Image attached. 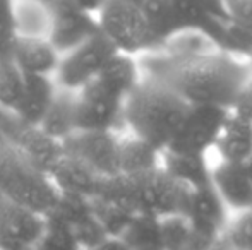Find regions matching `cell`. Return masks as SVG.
Instances as JSON below:
<instances>
[{
  "label": "cell",
  "mask_w": 252,
  "mask_h": 250,
  "mask_svg": "<svg viewBox=\"0 0 252 250\" xmlns=\"http://www.w3.org/2000/svg\"><path fill=\"white\" fill-rule=\"evenodd\" d=\"M143 76L172 86L189 105H221L232 110L237 96L252 77V60L221 48L192 55L144 54Z\"/></svg>",
  "instance_id": "1"
},
{
  "label": "cell",
  "mask_w": 252,
  "mask_h": 250,
  "mask_svg": "<svg viewBox=\"0 0 252 250\" xmlns=\"http://www.w3.org/2000/svg\"><path fill=\"white\" fill-rule=\"evenodd\" d=\"M192 187L177 180L163 167L141 173H117L101 180L96 195L119 202L134 214L168 216L186 213Z\"/></svg>",
  "instance_id": "2"
},
{
  "label": "cell",
  "mask_w": 252,
  "mask_h": 250,
  "mask_svg": "<svg viewBox=\"0 0 252 250\" xmlns=\"http://www.w3.org/2000/svg\"><path fill=\"white\" fill-rule=\"evenodd\" d=\"M189 103L172 86L153 77H143L124 105L126 127L130 132L166 149L172 142Z\"/></svg>",
  "instance_id": "3"
},
{
  "label": "cell",
  "mask_w": 252,
  "mask_h": 250,
  "mask_svg": "<svg viewBox=\"0 0 252 250\" xmlns=\"http://www.w3.org/2000/svg\"><path fill=\"white\" fill-rule=\"evenodd\" d=\"M0 194L45 216L55 206L60 190L50 175L23 153L0 144Z\"/></svg>",
  "instance_id": "4"
},
{
  "label": "cell",
  "mask_w": 252,
  "mask_h": 250,
  "mask_svg": "<svg viewBox=\"0 0 252 250\" xmlns=\"http://www.w3.org/2000/svg\"><path fill=\"white\" fill-rule=\"evenodd\" d=\"M101 33L122 54L144 55L150 50V33L143 7L126 0H106L98 12Z\"/></svg>",
  "instance_id": "5"
},
{
  "label": "cell",
  "mask_w": 252,
  "mask_h": 250,
  "mask_svg": "<svg viewBox=\"0 0 252 250\" xmlns=\"http://www.w3.org/2000/svg\"><path fill=\"white\" fill-rule=\"evenodd\" d=\"M228 115L230 108L221 107V105H189L182 118V124L179 125L166 149L194 154H211Z\"/></svg>",
  "instance_id": "6"
},
{
  "label": "cell",
  "mask_w": 252,
  "mask_h": 250,
  "mask_svg": "<svg viewBox=\"0 0 252 250\" xmlns=\"http://www.w3.org/2000/svg\"><path fill=\"white\" fill-rule=\"evenodd\" d=\"M117 48L108 38L100 31L90 36L86 41L70 50L60 58L57 77L62 87L79 91L86 86L90 81H93L106 62L117 54Z\"/></svg>",
  "instance_id": "7"
},
{
  "label": "cell",
  "mask_w": 252,
  "mask_h": 250,
  "mask_svg": "<svg viewBox=\"0 0 252 250\" xmlns=\"http://www.w3.org/2000/svg\"><path fill=\"white\" fill-rule=\"evenodd\" d=\"M50 14L48 40L60 55L69 54L83 41L100 31L98 19L93 12L83 9L70 0H40Z\"/></svg>",
  "instance_id": "8"
},
{
  "label": "cell",
  "mask_w": 252,
  "mask_h": 250,
  "mask_svg": "<svg viewBox=\"0 0 252 250\" xmlns=\"http://www.w3.org/2000/svg\"><path fill=\"white\" fill-rule=\"evenodd\" d=\"M62 146L63 153L79 158L101 177L120 173V139L113 130H76Z\"/></svg>",
  "instance_id": "9"
},
{
  "label": "cell",
  "mask_w": 252,
  "mask_h": 250,
  "mask_svg": "<svg viewBox=\"0 0 252 250\" xmlns=\"http://www.w3.org/2000/svg\"><path fill=\"white\" fill-rule=\"evenodd\" d=\"M124 105L108 91H105L96 81H90L77 91V130H115L126 125Z\"/></svg>",
  "instance_id": "10"
},
{
  "label": "cell",
  "mask_w": 252,
  "mask_h": 250,
  "mask_svg": "<svg viewBox=\"0 0 252 250\" xmlns=\"http://www.w3.org/2000/svg\"><path fill=\"white\" fill-rule=\"evenodd\" d=\"M43 216L0 194V249L36 247L43 231Z\"/></svg>",
  "instance_id": "11"
},
{
  "label": "cell",
  "mask_w": 252,
  "mask_h": 250,
  "mask_svg": "<svg viewBox=\"0 0 252 250\" xmlns=\"http://www.w3.org/2000/svg\"><path fill=\"white\" fill-rule=\"evenodd\" d=\"M211 182L232 213L252 207V182L244 163L213 158Z\"/></svg>",
  "instance_id": "12"
},
{
  "label": "cell",
  "mask_w": 252,
  "mask_h": 250,
  "mask_svg": "<svg viewBox=\"0 0 252 250\" xmlns=\"http://www.w3.org/2000/svg\"><path fill=\"white\" fill-rule=\"evenodd\" d=\"M211 156L223 161L246 163L252 156V118L230 110Z\"/></svg>",
  "instance_id": "13"
},
{
  "label": "cell",
  "mask_w": 252,
  "mask_h": 250,
  "mask_svg": "<svg viewBox=\"0 0 252 250\" xmlns=\"http://www.w3.org/2000/svg\"><path fill=\"white\" fill-rule=\"evenodd\" d=\"M143 77V67L136 58V55L117 52L106 62L101 72L94 77V81L110 94L126 101L130 96V93L141 84Z\"/></svg>",
  "instance_id": "14"
},
{
  "label": "cell",
  "mask_w": 252,
  "mask_h": 250,
  "mask_svg": "<svg viewBox=\"0 0 252 250\" xmlns=\"http://www.w3.org/2000/svg\"><path fill=\"white\" fill-rule=\"evenodd\" d=\"M14 63L26 76H50L59 69L60 54L48 38L21 34L14 50Z\"/></svg>",
  "instance_id": "15"
},
{
  "label": "cell",
  "mask_w": 252,
  "mask_h": 250,
  "mask_svg": "<svg viewBox=\"0 0 252 250\" xmlns=\"http://www.w3.org/2000/svg\"><path fill=\"white\" fill-rule=\"evenodd\" d=\"M50 177L60 192L83 194L88 197L96 195L101 180L105 178L98 171H94L90 165L67 153H63L59 163L53 167Z\"/></svg>",
  "instance_id": "16"
},
{
  "label": "cell",
  "mask_w": 252,
  "mask_h": 250,
  "mask_svg": "<svg viewBox=\"0 0 252 250\" xmlns=\"http://www.w3.org/2000/svg\"><path fill=\"white\" fill-rule=\"evenodd\" d=\"M161 167L177 180L196 189L211 182L213 156L211 154H194L175 149H165Z\"/></svg>",
  "instance_id": "17"
},
{
  "label": "cell",
  "mask_w": 252,
  "mask_h": 250,
  "mask_svg": "<svg viewBox=\"0 0 252 250\" xmlns=\"http://www.w3.org/2000/svg\"><path fill=\"white\" fill-rule=\"evenodd\" d=\"M141 7H143L148 33H150V50L148 52L159 50L173 36L182 33L172 0H143Z\"/></svg>",
  "instance_id": "18"
},
{
  "label": "cell",
  "mask_w": 252,
  "mask_h": 250,
  "mask_svg": "<svg viewBox=\"0 0 252 250\" xmlns=\"http://www.w3.org/2000/svg\"><path fill=\"white\" fill-rule=\"evenodd\" d=\"M55 93L57 89L50 76H26L24 74V93L14 110L26 122L40 125L55 98Z\"/></svg>",
  "instance_id": "19"
},
{
  "label": "cell",
  "mask_w": 252,
  "mask_h": 250,
  "mask_svg": "<svg viewBox=\"0 0 252 250\" xmlns=\"http://www.w3.org/2000/svg\"><path fill=\"white\" fill-rule=\"evenodd\" d=\"M77 91L62 87V91H57L47 115L41 120L40 127L48 132L52 137L63 140L72 132L77 130Z\"/></svg>",
  "instance_id": "20"
},
{
  "label": "cell",
  "mask_w": 252,
  "mask_h": 250,
  "mask_svg": "<svg viewBox=\"0 0 252 250\" xmlns=\"http://www.w3.org/2000/svg\"><path fill=\"white\" fill-rule=\"evenodd\" d=\"M163 151L146 139L130 134L120 139V173H141L161 167Z\"/></svg>",
  "instance_id": "21"
},
{
  "label": "cell",
  "mask_w": 252,
  "mask_h": 250,
  "mask_svg": "<svg viewBox=\"0 0 252 250\" xmlns=\"http://www.w3.org/2000/svg\"><path fill=\"white\" fill-rule=\"evenodd\" d=\"M120 238L126 242L127 249H163L161 218L151 214H136Z\"/></svg>",
  "instance_id": "22"
},
{
  "label": "cell",
  "mask_w": 252,
  "mask_h": 250,
  "mask_svg": "<svg viewBox=\"0 0 252 250\" xmlns=\"http://www.w3.org/2000/svg\"><path fill=\"white\" fill-rule=\"evenodd\" d=\"M43 231L34 249L43 250H72L79 249V240L76 237V231L69 223H65L60 218L53 214H45L43 216Z\"/></svg>",
  "instance_id": "23"
},
{
  "label": "cell",
  "mask_w": 252,
  "mask_h": 250,
  "mask_svg": "<svg viewBox=\"0 0 252 250\" xmlns=\"http://www.w3.org/2000/svg\"><path fill=\"white\" fill-rule=\"evenodd\" d=\"M50 214L63 220L72 228H76L81 223H84V221H88L90 218L94 216L93 200H91V197L83 195V194L60 192Z\"/></svg>",
  "instance_id": "24"
},
{
  "label": "cell",
  "mask_w": 252,
  "mask_h": 250,
  "mask_svg": "<svg viewBox=\"0 0 252 250\" xmlns=\"http://www.w3.org/2000/svg\"><path fill=\"white\" fill-rule=\"evenodd\" d=\"M91 200H93L94 216L103 224V228L108 231L110 237H120L129 226L132 218L136 216L127 207L120 206L119 202H113L110 199H105V197L94 195L91 197Z\"/></svg>",
  "instance_id": "25"
},
{
  "label": "cell",
  "mask_w": 252,
  "mask_h": 250,
  "mask_svg": "<svg viewBox=\"0 0 252 250\" xmlns=\"http://www.w3.org/2000/svg\"><path fill=\"white\" fill-rule=\"evenodd\" d=\"M163 249H192L194 230L186 213H173L161 218Z\"/></svg>",
  "instance_id": "26"
},
{
  "label": "cell",
  "mask_w": 252,
  "mask_h": 250,
  "mask_svg": "<svg viewBox=\"0 0 252 250\" xmlns=\"http://www.w3.org/2000/svg\"><path fill=\"white\" fill-rule=\"evenodd\" d=\"M220 247L252 250V207L232 213Z\"/></svg>",
  "instance_id": "27"
},
{
  "label": "cell",
  "mask_w": 252,
  "mask_h": 250,
  "mask_svg": "<svg viewBox=\"0 0 252 250\" xmlns=\"http://www.w3.org/2000/svg\"><path fill=\"white\" fill-rule=\"evenodd\" d=\"M19 36L12 0H0V62H14V50Z\"/></svg>",
  "instance_id": "28"
},
{
  "label": "cell",
  "mask_w": 252,
  "mask_h": 250,
  "mask_svg": "<svg viewBox=\"0 0 252 250\" xmlns=\"http://www.w3.org/2000/svg\"><path fill=\"white\" fill-rule=\"evenodd\" d=\"M24 93V72L14 62H0V105L16 108Z\"/></svg>",
  "instance_id": "29"
},
{
  "label": "cell",
  "mask_w": 252,
  "mask_h": 250,
  "mask_svg": "<svg viewBox=\"0 0 252 250\" xmlns=\"http://www.w3.org/2000/svg\"><path fill=\"white\" fill-rule=\"evenodd\" d=\"M74 231H76L79 245L84 249H101L105 242L110 238L108 231L103 228V224L98 221L96 216L81 223L79 226L74 228Z\"/></svg>",
  "instance_id": "30"
},
{
  "label": "cell",
  "mask_w": 252,
  "mask_h": 250,
  "mask_svg": "<svg viewBox=\"0 0 252 250\" xmlns=\"http://www.w3.org/2000/svg\"><path fill=\"white\" fill-rule=\"evenodd\" d=\"M228 19L252 33V0H225Z\"/></svg>",
  "instance_id": "31"
},
{
  "label": "cell",
  "mask_w": 252,
  "mask_h": 250,
  "mask_svg": "<svg viewBox=\"0 0 252 250\" xmlns=\"http://www.w3.org/2000/svg\"><path fill=\"white\" fill-rule=\"evenodd\" d=\"M232 111L244 115L247 118H252V77L249 79V83L244 86V89L240 91L239 96H237Z\"/></svg>",
  "instance_id": "32"
},
{
  "label": "cell",
  "mask_w": 252,
  "mask_h": 250,
  "mask_svg": "<svg viewBox=\"0 0 252 250\" xmlns=\"http://www.w3.org/2000/svg\"><path fill=\"white\" fill-rule=\"evenodd\" d=\"M199 2L213 14V16L220 17V19H228L225 0H199Z\"/></svg>",
  "instance_id": "33"
},
{
  "label": "cell",
  "mask_w": 252,
  "mask_h": 250,
  "mask_svg": "<svg viewBox=\"0 0 252 250\" xmlns=\"http://www.w3.org/2000/svg\"><path fill=\"white\" fill-rule=\"evenodd\" d=\"M70 2L77 3L79 7H83V9L90 10V12H100V9L103 7V3L106 2V0H70Z\"/></svg>",
  "instance_id": "34"
},
{
  "label": "cell",
  "mask_w": 252,
  "mask_h": 250,
  "mask_svg": "<svg viewBox=\"0 0 252 250\" xmlns=\"http://www.w3.org/2000/svg\"><path fill=\"white\" fill-rule=\"evenodd\" d=\"M244 167H246V171H247V175H249V178L252 182V156L246 161V163H244Z\"/></svg>",
  "instance_id": "35"
},
{
  "label": "cell",
  "mask_w": 252,
  "mask_h": 250,
  "mask_svg": "<svg viewBox=\"0 0 252 250\" xmlns=\"http://www.w3.org/2000/svg\"><path fill=\"white\" fill-rule=\"evenodd\" d=\"M126 2H130V3H137V5H141V3H143V0H126Z\"/></svg>",
  "instance_id": "36"
}]
</instances>
